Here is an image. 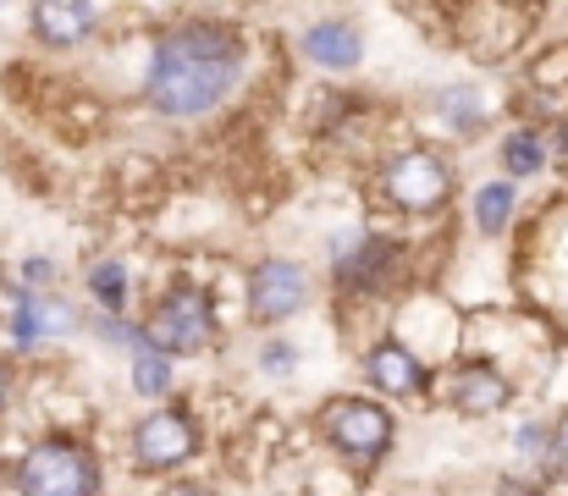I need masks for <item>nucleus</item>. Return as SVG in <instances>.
Masks as SVG:
<instances>
[{
    "label": "nucleus",
    "mask_w": 568,
    "mask_h": 496,
    "mask_svg": "<svg viewBox=\"0 0 568 496\" xmlns=\"http://www.w3.org/2000/svg\"><path fill=\"white\" fill-rule=\"evenodd\" d=\"M248 33L226 17H178L155 33L144 67V105L161 122H204L215 117L248 78Z\"/></svg>",
    "instance_id": "1"
},
{
    "label": "nucleus",
    "mask_w": 568,
    "mask_h": 496,
    "mask_svg": "<svg viewBox=\"0 0 568 496\" xmlns=\"http://www.w3.org/2000/svg\"><path fill=\"white\" fill-rule=\"evenodd\" d=\"M11 486L22 496H100L105 469L83 436L55 431V436H39L22 447V458L11 464Z\"/></svg>",
    "instance_id": "2"
},
{
    "label": "nucleus",
    "mask_w": 568,
    "mask_h": 496,
    "mask_svg": "<svg viewBox=\"0 0 568 496\" xmlns=\"http://www.w3.org/2000/svg\"><path fill=\"white\" fill-rule=\"evenodd\" d=\"M315 431H321V442H326L343 464H354L359 475H371L381 458L397 447V414H392L381 397H359V392H343V397L321 403Z\"/></svg>",
    "instance_id": "3"
},
{
    "label": "nucleus",
    "mask_w": 568,
    "mask_h": 496,
    "mask_svg": "<svg viewBox=\"0 0 568 496\" xmlns=\"http://www.w3.org/2000/svg\"><path fill=\"white\" fill-rule=\"evenodd\" d=\"M376 193L397 215H442L458 193V171L430 144H403L376 165Z\"/></svg>",
    "instance_id": "4"
},
{
    "label": "nucleus",
    "mask_w": 568,
    "mask_h": 496,
    "mask_svg": "<svg viewBox=\"0 0 568 496\" xmlns=\"http://www.w3.org/2000/svg\"><path fill=\"white\" fill-rule=\"evenodd\" d=\"M408 254L386 232H354L348 243L332 249V298L343 304H381L403 287Z\"/></svg>",
    "instance_id": "5"
},
{
    "label": "nucleus",
    "mask_w": 568,
    "mask_h": 496,
    "mask_svg": "<svg viewBox=\"0 0 568 496\" xmlns=\"http://www.w3.org/2000/svg\"><path fill=\"white\" fill-rule=\"evenodd\" d=\"M144 336L155 347H166L172 358H193V353H210L221 342V310H215V293L210 287H172L155 298L150 321H144Z\"/></svg>",
    "instance_id": "6"
},
{
    "label": "nucleus",
    "mask_w": 568,
    "mask_h": 496,
    "mask_svg": "<svg viewBox=\"0 0 568 496\" xmlns=\"http://www.w3.org/2000/svg\"><path fill=\"white\" fill-rule=\"evenodd\" d=\"M310 304H315V282H310V271L298 260L265 254V260L248 265V276H243V315L254 326H287Z\"/></svg>",
    "instance_id": "7"
},
{
    "label": "nucleus",
    "mask_w": 568,
    "mask_h": 496,
    "mask_svg": "<svg viewBox=\"0 0 568 496\" xmlns=\"http://www.w3.org/2000/svg\"><path fill=\"white\" fill-rule=\"evenodd\" d=\"M199 447H204V436H199V419H193L183 403H155L139 425H133V464L144 469V475H172V469H183L199 458Z\"/></svg>",
    "instance_id": "8"
},
{
    "label": "nucleus",
    "mask_w": 568,
    "mask_h": 496,
    "mask_svg": "<svg viewBox=\"0 0 568 496\" xmlns=\"http://www.w3.org/2000/svg\"><path fill=\"white\" fill-rule=\"evenodd\" d=\"M78 326H83V315L72 298H61L50 287H11V326L6 331H11L17 353H44L50 342L72 336Z\"/></svg>",
    "instance_id": "9"
},
{
    "label": "nucleus",
    "mask_w": 568,
    "mask_h": 496,
    "mask_svg": "<svg viewBox=\"0 0 568 496\" xmlns=\"http://www.w3.org/2000/svg\"><path fill=\"white\" fill-rule=\"evenodd\" d=\"M298 55L326 78H348V72L365 67L371 44H365V28L354 17H315V22L298 28Z\"/></svg>",
    "instance_id": "10"
},
{
    "label": "nucleus",
    "mask_w": 568,
    "mask_h": 496,
    "mask_svg": "<svg viewBox=\"0 0 568 496\" xmlns=\"http://www.w3.org/2000/svg\"><path fill=\"white\" fill-rule=\"evenodd\" d=\"M365 381L376 386V397L408 403V397H425L430 392V364L403 336H376L365 347Z\"/></svg>",
    "instance_id": "11"
},
{
    "label": "nucleus",
    "mask_w": 568,
    "mask_h": 496,
    "mask_svg": "<svg viewBox=\"0 0 568 496\" xmlns=\"http://www.w3.org/2000/svg\"><path fill=\"white\" fill-rule=\"evenodd\" d=\"M28 33L44 50H83L100 39V0H33Z\"/></svg>",
    "instance_id": "12"
},
{
    "label": "nucleus",
    "mask_w": 568,
    "mask_h": 496,
    "mask_svg": "<svg viewBox=\"0 0 568 496\" xmlns=\"http://www.w3.org/2000/svg\"><path fill=\"white\" fill-rule=\"evenodd\" d=\"M447 403H453L464 419H491V414H503V408L514 403V381H508L497 364H486V358H464V364L447 375Z\"/></svg>",
    "instance_id": "13"
},
{
    "label": "nucleus",
    "mask_w": 568,
    "mask_h": 496,
    "mask_svg": "<svg viewBox=\"0 0 568 496\" xmlns=\"http://www.w3.org/2000/svg\"><path fill=\"white\" fill-rule=\"evenodd\" d=\"M430 117L453 133V139H480L491 128V111H486V94L475 83H447L430 94Z\"/></svg>",
    "instance_id": "14"
},
{
    "label": "nucleus",
    "mask_w": 568,
    "mask_h": 496,
    "mask_svg": "<svg viewBox=\"0 0 568 496\" xmlns=\"http://www.w3.org/2000/svg\"><path fill=\"white\" fill-rule=\"evenodd\" d=\"M469 221L480 237H508L519 221V182L514 176H491L469 193Z\"/></svg>",
    "instance_id": "15"
},
{
    "label": "nucleus",
    "mask_w": 568,
    "mask_h": 496,
    "mask_svg": "<svg viewBox=\"0 0 568 496\" xmlns=\"http://www.w3.org/2000/svg\"><path fill=\"white\" fill-rule=\"evenodd\" d=\"M497 165H503V176H514V182L541 176V171L552 165V155H547V133H541V128H530V122L508 128V133L497 139Z\"/></svg>",
    "instance_id": "16"
},
{
    "label": "nucleus",
    "mask_w": 568,
    "mask_h": 496,
    "mask_svg": "<svg viewBox=\"0 0 568 496\" xmlns=\"http://www.w3.org/2000/svg\"><path fill=\"white\" fill-rule=\"evenodd\" d=\"M128 353H133V370H128L133 392H139L144 403H161V397H172V386H178V358H172L166 347H155L150 336H144L139 347H128Z\"/></svg>",
    "instance_id": "17"
},
{
    "label": "nucleus",
    "mask_w": 568,
    "mask_h": 496,
    "mask_svg": "<svg viewBox=\"0 0 568 496\" xmlns=\"http://www.w3.org/2000/svg\"><path fill=\"white\" fill-rule=\"evenodd\" d=\"M83 293H89L94 310H128V298H133V271H128L116 254H105V260H94V265L83 271Z\"/></svg>",
    "instance_id": "18"
},
{
    "label": "nucleus",
    "mask_w": 568,
    "mask_h": 496,
    "mask_svg": "<svg viewBox=\"0 0 568 496\" xmlns=\"http://www.w3.org/2000/svg\"><path fill=\"white\" fill-rule=\"evenodd\" d=\"M254 364H260L265 381H293L298 364H304V353L293 347V336H265V342L254 347Z\"/></svg>",
    "instance_id": "19"
},
{
    "label": "nucleus",
    "mask_w": 568,
    "mask_h": 496,
    "mask_svg": "<svg viewBox=\"0 0 568 496\" xmlns=\"http://www.w3.org/2000/svg\"><path fill=\"white\" fill-rule=\"evenodd\" d=\"M94 336L105 342V347H139L144 342V326L139 321H128V310H94Z\"/></svg>",
    "instance_id": "20"
},
{
    "label": "nucleus",
    "mask_w": 568,
    "mask_h": 496,
    "mask_svg": "<svg viewBox=\"0 0 568 496\" xmlns=\"http://www.w3.org/2000/svg\"><path fill=\"white\" fill-rule=\"evenodd\" d=\"M547 431H552V425H541V419L519 425V431H514V453L530 458V464H541V453H547Z\"/></svg>",
    "instance_id": "21"
},
{
    "label": "nucleus",
    "mask_w": 568,
    "mask_h": 496,
    "mask_svg": "<svg viewBox=\"0 0 568 496\" xmlns=\"http://www.w3.org/2000/svg\"><path fill=\"white\" fill-rule=\"evenodd\" d=\"M17 276H22V287H50V282H55V260H44V254H28V260L17 265Z\"/></svg>",
    "instance_id": "22"
},
{
    "label": "nucleus",
    "mask_w": 568,
    "mask_h": 496,
    "mask_svg": "<svg viewBox=\"0 0 568 496\" xmlns=\"http://www.w3.org/2000/svg\"><path fill=\"white\" fill-rule=\"evenodd\" d=\"M6 403H11V364L0 358V414H6Z\"/></svg>",
    "instance_id": "23"
},
{
    "label": "nucleus",
    "mask_w": 568,
    "mask_h": 496,
    "mask_svg": "<svg viewBox=\"0 0 568 496\" xmlns=\"http://www.w3.org/2000/svg\"><path fill=\"white\" fill-rule=\"evenodd\" d=\"M0 11H6V0H0Z\"/></svg>",
    "instance_id": "24"
}]
</instances>
